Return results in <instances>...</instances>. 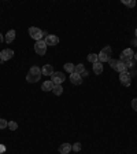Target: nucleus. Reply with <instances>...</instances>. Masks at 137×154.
I'll list each match as a JSON object with an SVG mask.
<instances>
[{
    "mask_svg": "<svg viewBox=\"0 0 137 154\" xmlns=\"http://www.w3.org/2000/svg\"><path fill=\"white\" fill-rule=\"evenodd\" d=\"M41 69L38 66H32L29 73L26 74V81L28 83H37L40 79H41Z\"/></svg>",
    "mask_w": 137,
    "mask_h": 154,
    "instance_id": "1",
    "label": "nucleus"
},
{
    "mask_svg": "<svg viewBox=\"0 0 137 154\" xmlns=\"http://www.w3.org/2000/svg\"><path fill=\"white\" fill-rule=\"evenodd\" d=\"M29 35H30L32 38H34L36 42H38V40H43V37L47 36V33L43 32L41 29L36 28V26H32V28H29Z\"/></svg>",
    "mask_w": 137,
    "mask_h": 154,
    "instance_id": "2",
    "label": "nucleus"
},
{
    "mask_svg": "<svg viewBox=\"0 0 137 154\" xmlns=\"http://www.w3.org/2000/svg\"><path fill=\"white\" fill-rule=\"evenodd\" d=\"M97 57H99V62L100 63H103V62H109L110 59H111V47H104L102 48V51L97 54Z\"/></svg>",
    "mask_w": 137,
    "mask_h": 154,
    "instance_id": "3",
    "label": "nucleus"
},
{
    "mask_svg": "<svg viewBox=\"0 0 137 154\" xmlns=\"http://www.w3.org/2000/svg\"><path fill=\"white\" fill-rule=\"evenodd\" d=\"M110 66H111V69H114V70L119 72V73H122V72H126V66H125L124 62L118 61V59H110Z\"/></svg>",
    "mask_w": 137,
    "mask_h": 154,
    "instance_id": "4",
    "label": "nucleus"
},
{
    "mask_svg": "<svg viewBox=\"0 0 137 154\" xmlns=\"http://www.w3.org/2000/svg\"><path fill=\"white\" fill-rule=\"evenodd\" d=\"M34 51L37 55H45L47 52V44H45L44 40H38L34 44Z\"/></svg>",
    "mask_w": 137,
    "mask_h": 154,
    "instance_id": "5",
    "label": "nucleus"
},
{
    "mask_svg": "<svg viewBox=\"0 0 137 154\" xmlns=\"http://www.w3.org/2000/svg\"><path fill=\"white\" fill-rule=\"evenodd\" d=\"M13 57H14V51H13V50H11V48H4L3 51L0 52V62L3 63V62L11 59Z\"/></svg>",
    "mask_w": 137,
    "mask_h": 154,
    "instance_id": "6",
    "label": "nucleus"
},
{
    "mask_svg": "<svg viewBox=\"0 0 137 154\" xmlns=\"http://www.w3.org/2000/svg\"><path fill=\"white\" fill-rule=\"evenodd\" d=\"M134 57V52L132 48H126V50H124L121 54V59L119 61L121 62H128V61H132Z\"/></svg>",
    "mask_w": 137,
    "mask_h": 154,
    "instance_id": "7",
    "label": "nucleus"
},
{
    "mask_svg": "<svg viewBox=\"0 0 137 154\" xmlns=\"http://www.w3.org/2000/svg\"><path fill=\"white\" fill-rule=\"evenodd\" d=\"M66 80V77H64V74L62 73V72H55L54 74H52V83L55 84V85H62V83Z\"/></svg>",
    "mask_w": 137,
    "mask_h": 154,
    "instance_id": "8",
    "label": "nucleus"
},
{
    "mask_svg": "<svg viewBox=\"0 0 137 154\" xmlns=\"http://www.w3.org/2000/svg\"><path fill=\"white\" fill-rule=\"evenodd\" d=\"M119 81H121L125 87H129L130 83H132L130 73H128V72H122V73H119Z\"/></svg>",
    "mask_w": 137,
    "mask_h": 154,
    "instance_id": "9",
    "label": "nucleus"
},
{
    "mask_svg": "<svg viewBox=\"0 0 137 154\" xmlns=\"http://www.w3.org/2000/svg\"><path fill=\"white\" fill-rule=\"evenodd\" d=\"M44 42L47 45H56V44H59V37L54 35H47Z\"/></svg>",
    "mask_w": 137,
    "mask_h": 154,
    "instance_id": "10",
    "label": "nucleus"
},
{
    "mask_svg": "<svg viewBox=\"0 0 137 154\" xmlns=\"http://www.w3.org/2000/svg\"><path fill=\"white\" fill-rule=\"evenodd\" d=\"M69 79H70V83L71 84H76V85H80V84H82V77H81V74L71 73Z\"/></svg>",
    "mask_w": 137,
    "mask_h": 154,
    "instance_id": "11",
    "label": "nucleus"
},
{
    "mask_svg": "<svg viewBox=\"0 0 137 154\" xmlns=\"http://www.w3.org/2000/svg\"><path fill=\"white\" fill-rule=\"evenodd\" d=\"M71 150H73V147H71L70 143H63L59 146V153L61 154H69Z\"/></svg>",
    "mask_w": 137,
    "mask_h": 154,
    "instance_id": "12",
    "label": "nucleus"
},
{
    "mask_svg": "<svg viewBox=\"0 0 137 154\" xmlns=\"http://www.w3.org/2000/svg\"><path fill=\"white\" fill-rule=\"evenodd\" d=\"M41 73L44 74V76H52L55 72H54V67H52L51 65H44L41 69Z\"/></svg>",
    "mask_w": 137,
    "mask_h": 154,
    "instance_id": "13",
    "label": "nucleus"
},
{
    "mask_svg": "<svg viewBox=\"0 0 137 154\" xmlns=\"http://www.w3.org/2000/svg\"><path fill=\"white\" fill-rule=\"evenodd\" d=\"M15 30H13V29H11V30H8V32L6 33V37H4V42L6 43H13L14 42V38H15Z\"/></svg>",
    "mask_w": 137,
    "mask_h": 154,
    "instance_id": "14",
    "label": "nucleus"
},
{
    "mask_svg": "<svg viewBox=\"0 0 137 154\" xmlns=\"http://www.w3.org/2000/svg\"><path fill=\"white\" fill-rule=\"evenodd\" d=\"M54 85H55V84L52 83L51 80H49V81H44V83H43V85H41V90L45 91V92H47V91H52Z\"/></svg>",
    "mask_w": 137,
    "mask_h": 154,
    "instance_id": "15",
    "label": "nucleus"
},
{
    "mask_svg": "<svg viewBox=\"0 0 137 154\" xmlns=\"http://www.w3.org/2000/svg\"><path fill=\"white\" fill-rule=\"evenodd\" d=\"M93 72H95V74H102L103 73V63H100V62L93 63Z\"/></svg>",
    "mask_w": 137,
    "mask_h": 154,
    "instance_id": "16",
    "label": "nucleus"
},
{
    "mask_svg": "<svg viewBox=\"0 0 137 154\" xmlns=\"http://www.w3.org/2000/svg\"><path fill=\"white\" fill-rule=\"evenodd\" d=\"M86 59H88L91 63H96V62H99V57H97V54H89L88 57H86Z\"/></svg>",
    "mask_w": 137,
    "mask_h": 154,
    "instance_id": "17",
    "label": "nucleus"
},
{
    "mask_svg": "<svg viewBox=\"0 0 137 154\" xmlns=\"http://www.w3.org/2000/svg\"><path fill=\"white\" fill-rule=\"evenodd\" d=\"M84 72H85V67H84V65H82V63L76 65V67H74V73H77V74H82Z\"/></svg>",
    "mask_w": 137,
    "mask_h": 154,
    "instance_id": "18",
    "label": "nucleus"
},
{
    "mask_svg": "<svg viewBox=\"0 0 137 154\" xmlns=\"http://www.w3.org/2000/svg\"><path fill=\"white\" fill-rule=\"evenodd\" d=\"M52 92L55 94V95H62V92H63V87L62 85H54V88H52Z\"/></svg>",
    "mask_w": 137,
    "mask_h": 154,
    "instance_id": "19",
    "label": "nucleus"
},
{
    "mask_svg": "<svg viewBox=\"0 0 137 154\" xmlns=\"http://www.w3.org/2000/svg\"><path fill=\"white\" fill-rule=\"evenodd\" d=\"M74 67H76V65H73V63H70V62H69V63H66L64 65V70L66 72H69V73H74Z\"/></svg>",
    "mask_w": 137,
    "mask_h": 154,
    "instance_id": "20",
    "label": "nucleus"
},
{
    "mask_svg": "<svg viewBox=\"0 0 137 154\" xmlns=\"http://www.w3.org/2000/svg\"><path fill=\"white\" fill-rule=\"evenodd\" d=\"M8 128L10 131H16L18 129V124L15 121H8Z\"/></svg>",
    "mask_w": 137,
    "mask_h": 154,
    "instance_id": "21",
    "label": "nucleus"
},
{
    "mask_svg": "<svg viewBox=\"0 0 137 154\" xmlns=\"http://www.w3.org/2000/svg\"><path fill=\"white\" fill-rule=\"evenodd\" d=\"M122 3L128 7H134L136 6V0H122Z\"/></svg>",
    "mask_w": 137,
    "mask_h": 154,
    "instance_id": "22",
    "label": "nucleus"
},
{
    "mask_svg": "<svg viewBox=\"0 0 137 154\" xmlns=\"http://www.w3.org/2000/svg\"><path fill=\"white\" fill-rule=\"evenodd\" d=\"M8 127V121H6L4 119H0V129H4Z\"/></svg>",
    "mask_w": 137,
    "mask_h": 154,
    "instance_id": "23",
    "label": "nucleus"
},
{
    "mask_svg": "<svg viewBox=\"0 0 137 154\" xmlns=\"http://www.w3.org/2000/svg\"><path fill=\"white\" fill-rule=\"evenodd\" d=\"M71 147H73L74 151H80L81 150V143H80V142H77V143H74L73 146H71Z\"/></svg>",
    "mask_w": 137,
    "mask_h": 154,
    "instance_id": "24",
    "label": "nucleus"
},
{
    "mask_svg": "<svg viewBox=\"0 0 137 154\" xmlns=\"http://www.w3.org/2000/svg\"><path fill=\"white\" fill-rule=\"evenodd\" d=\"M125 63V66H126V69H130V67H133L134 66V61L132 59V61H128V62H124Z\"/></svg>",
    "mask_w": 137,
    "mask_h": 154,
    "instance_id": "25",
    "label": "nucleus"
},
{
    "mask_svg": "<svg viewBox=\"0 0 137 154\" xmlns=\"http://www.w3.org/2000/svg\"><path fill=\"white\" fill-rule=\"evenodd\" d=\"M132 107H133V109L137 112V98H134V99L132 100Z\"/></svg>",
    "mask_w": 137,
    "mask_h": 154,
    "instance_id": "26",
    "label": "nucleus"
},
{
    "mask_svg": "<svg viewBox=\"0 0 137 154\" xmlns=\"http://www.w3.org/2000/svg\"><path fill=\"white\" fill-rule=\"evenodd\" d=\"M6 150H7L6 146H4V144H0V154H3Z\"/></svg>",
    "mask_w": 137,
    "mask_h": 154,
    "instance_id": "27",
    "label": "nucleus"
},
{
    "mask_svg": "<svg viewBox=\"0 0 137 154\" xmlns=\"http://www.w3.org/2000/svg\"><path fill=\"white\" fill-rule=\"evenodd\" d=\"M86 76H88V72H86V70H85V72H84V73H82V74H81V77H86Z\"/></svg>",
    "mask_w": 137,
    "mask_h": 154,
    "instance_id": "28",
    "label": "nucleus"
},
{
    "mask_svg": "<svg viewBox=\"0 0 137 154\" xmlns=\"http://www.w3.org/2000/svg\"><path fill=\"white\" fill-rule=\"evenodd\" d=\"M132 44H134V47H137V38H136V40H133V42H132Z\"/></svg>",
    "mask_w": 137,
    "mask_h": 154,
    "instance_id": "29",
    "label": "nucleus"
},
{
    "mask_svg": "<svg viewBox=\"0 0 137 154\" xmlns=\"http://www.w3.org/2000/svg\"><path fill=\"white\" fill-rule=\"evenodd\" d=\"M3 40H4V38H3V35L0 33V43H3Z\"/></svg>",
    "mask_w": 137,
    "mask_h": 154,
    "instance_id": "30",
    "label": "nucleus"
},
{
    "mask_svg": "<svg viewBox=\"0 0 137 154\" xmlns=\"http://www.w3.org/2000/svg\"><path fill=\"white\" fill-rule=\"evenodd\" d=\"M133 58H134V61H137V52L134 54V57H133Z\"/></svg>",
    "mask_w": 137,
    "mask_h": 154,
    "instance_id": "31",
    "label": "nucleus"
},
{
    "mask_svg": "<svg viewBox=\"0 0 137 154\" xmlns=\"http://www.w3.org/2000/svg\"><path fill=\"white\" fill-rule=\"evenodd\" d=\"M134 33H136V38H137V29H136V32H134Z\"/></svg>",
    "mask_w": 137,
    "mask_h": 154,
    "instance_id": "32",
    "label": "nucleus"
}]
</instances>
